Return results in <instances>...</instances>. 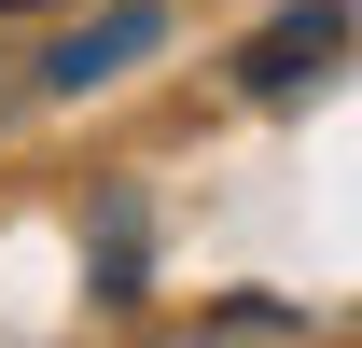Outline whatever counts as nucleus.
<instances>
[{
  "label": "nucleus",
  "instance_id": "f257e3e1",
  "mask_svg": "<svg viewBox=\"0 0 362 348\" xmlns=\"http://www.w3.org/2000/svg\"><path fill=\"white\" fill-rule=\"evenodd\" d=\"M334 56H349V14H334V0H307V14H279V28H251V42H237V84H251V98H307Z\"/></svg>",
  "mask_w": 362,
  "mask_h": 348
},
{
  "label": "nucleus",
  "instance_id": "7ed1b4c3",
  "mask_svg": "<svg viewBox=\"0 0 362 348\" xmlns=\"http://www.w3.org/2000/svg\"><path fill=\"white\" fill-rule=\"evenodd\" d=\"M0 14H42V0H0Z\"/></svg>",
  "mask_w": 362,
  "mask_h": 348
},
{
  "label": "nucleus",
  "instance_id": "f03ea898",
  "mask_svg": "<svg viewBox=\"0 0 362 348\" xmlns=\"http://www.w3.org/2000/svg\"><path fill=\"white\" fill-rule=\"evenodd\" d=\"M139 42H153V0H112L98 28H70V42L42 56V84H56V98H84V84H112V70H126Z\"/></svg>",
  "mask_w": 362,
  "mask_h": 348
}]
</instances>
